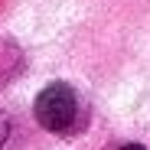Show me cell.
<instances>
[{
    "label": "cell",
    "instance_id": "cell-3",
    "mask_svg": "<svg viewBox=\"0 0 150 150\" xmlns=\"http://www.w3.org/2000/svg\"><path fill=\"white\" fill-rule=\"evenodd\" d=\"M117 150H144V144H121Z\"/></svg>",
    "mask_w": 150,
    "mask_h": 150
},
{
    "label": "cell",
    "instance_id": "cell-2",
    "mask_svg": "<svg viewBox=\"0 0 150 150\" xmlns=\"http://www.w3.org/2000/svg\"><path fill=\"white\" fill-rule=\"evenodd\" d=\"M7 134H10V121H7V114L0 111V147L7 144Z\"/></svg>",
    "mask_w": 150,
    "mask_h": 150
},
{
    "label": "cell",
    "instance_id": "cell-1",
    "mask_svg": "<svg viewBox=\"0 0 150 150\" xmlns=\"http://www.w3.org/2000/svg\"><path fill=\"white\" fill-rule=\"evenodd\" d=\"M33 114L39 121V127L52 131V134H65L75 117H79V98L75 88L65 82H49L33 101Z\"/></svg>",
    "mask_w": 150,
    "mask_h": 150
}]
</instances>
